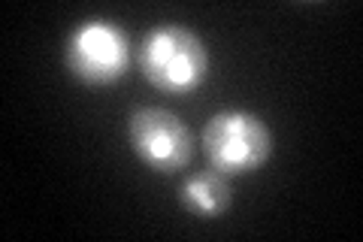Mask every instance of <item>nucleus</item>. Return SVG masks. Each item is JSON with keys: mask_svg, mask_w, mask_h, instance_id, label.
Masks as SVG:
<instances>
[{"mask_svg": "<svg viewBox=\"0 0 363 242\" xmlns=\"http://www.w3.org/2000/svg\"><path fill=\"white\" fill-rule=\"evenodd\" d=\"M140 70L152 88L188 97L209 79V49L191 28L167 21L145 33L140 45Z\"/></svg>", "mask_w": 363, "mask_h": 242, "instance_id": "nucleus-1", "label": "nucleus"}, {"mask_svg": "<svg viewBox=\"0 0 363 242\" xmlns=\"http://www.w3.org/2000/svg\"><path fill=\"white\" fill-rule=\"evenodd\" d=\"M203 148L209 167L221 176H245L267 164L272 152V136L257 112L221 109L203 128Z\"/></svg>", "mask_w": 363, "mask_h": 242, "instance_id": "nucleus-2", "label": "nucleus"}, {"mask_svg": "<svg viewBox=\"0 0 363 242\" xmlns=\"http://www.w3.org/2000/svg\"><path fill=\"white\" fill-rule=\"evenodd\" d=\"M67 67L85 85H112L130 70L133 45L128 31L109 18H88L67 37Z\"/></svg>", "mask_w": 363, "mask_h": 242, "instance_id": "nucleus-3", "label": "nucleus"}, {"mask_svg": "<svg viewBox=\"0 0 363 242\" xmlns=\"http://www.w3.org/2000/svg\"><path fill=\"white\" fill-rule=\"evenodd\" d=\"M128 143L133 155L155 172H176L191 164L194 143L188 124L176 112L161 106H143L128 119Z\"/></svg>", "mask_w": 363, "mask_h": 242, "instance_id": "nucleus-4", "label": "nucleus"}, {"mask_svg": "<svg viewBox=\"0 0 363 242\" xmlns=\"http://www.w3.org/2000/svg\"><path fill=\"white\" fill-rule=\"evenodd\" d=\"M179 203L197 218H218L230 209L233 191L218 170H203L179 185Z\"/></svg>", "mask_w": 363, "mask_h": 242, "instance_id": "nucleus-5", "label": "nucleus"}]
</instances>
